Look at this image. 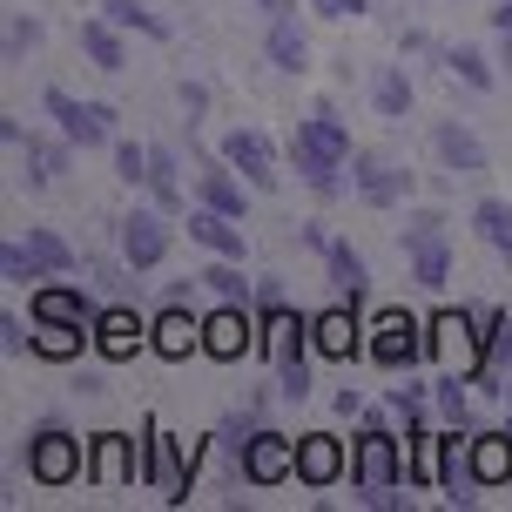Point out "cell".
Returning a JSON list of instances; mask_svg holds the SVG:
<instances>
[{
    "mask_svg": "<svg viewBox=\"0 0 512 512\" xmlns=\"http://www.w3.org/2000/svg\"><path fill=\"white\" fill-rule=\"evenodd\" d=\"M405 445L411 438H391L378 411L358 425V438H351V479H358L364 506H384V512L398 506L405 512V479H411L405 472Z\"/></svg>",
    "mask_w": 512,
    "mask_h": 512,
    "instance_id": "obj_1",
    "label": "cell"
},
{
    "mask_svg": "<svg viewBox=\"0 0 512 512\" xmlns=\"http://www.w3.org/2000/svg\"><path fill=\"white\" fill-rule=\"evenodd\" d=\"M351 135H344V122H337L331 108H310V122L290 128V162H297V176L317 189V196H344V182H351Z\"/></svg>",
    "mask_w": 512,
    "mask_h": 512,
    "instance_id": "obj_2",
    "label": "cell"
},
{
    "mask_svg": "<svg viewBox=\"0 0 512 512\" xmlns=\"http://www.w3.org/2000/svg\"><path fill=\"white\" fill-rule=\"evenodd\" d=\"M41 108L54 115V128H61L75 149H102L108 135H115V108H108V102H75L68 88H48Z\"/></svg>",
    "mask_w": 512,
    "mask_h": 512,
    "instance_id": "obj_3",
    "label": "cell"
},
{
    "mask_svg": "<svg viewBox=\"0 0 512 512\" xmlns=\"http://www.w3.org/2000/svg\"><path fill=\"white\" fill-rule=\"evenodd\" d=\"M27 472H34L41 486H75L81 472H88V452L75 445V432H61V425H41V432L27 438Z\"/></svg>",
    "mask_w": 512,
    "mask_h": 512,
    "instance_id": "obj_4",
    "label": "cell"
},
{
    "mask_svg": "<svg viewBox=\"0 0 512 512\" xmlns=\"http://www.w3.org/2000/svg\"><path fill=\"white\" fill-rule=\"evenodd\" d=\"M432 351V337H425V324H411L405 310H378L371 317V358L384 364V371H405V364H418Z\"/></svg>",
    "mask_w": 512,
    "mask_h": 512,
    "instance_id": "obj_5",
    "label": "cell"
},
{
    "mask_svg": "<svg viewBox=\"0 0 512 512\" xmlns=\"http://www.w3.org/2000/svg\"><path fill=\"white\" fill-rule=\"evenodd\" d=\"M445 216H411V230H405V256H411V277L425 283V290H438V283L452 277V243H445V230H438Z\"/></svg>",
    "mask_w": 512,
    "mask_h": 512,
    "instance_id": "obj_6",
    "label": "cell"
},
{
    "mask_svg": "<svg viewBox=\"0 0 512 512\" xmlns=\"http://www.w3.org/2000/svg\"><path fill=\"white\" fill-rule=\"evenodd\" d=\"M351 189H358L371 209H398L411 196V169L405 162H391V155H351Z\"/></svg>",
    "mask_w": 512,
    "mask_h": 512,
    "instance_id": "obj_7",
    "label": "cell"
},
{
    "mask_svg": "<svg viewBox=\"0 0 512 512\" xmlns=\"http://www.w3.org/2000/svg\"><path fill=\"white\" fill-rule=\"evenodd\" d=\"M297 472V438L283 432H250L243 438V479L250 486H283Z\"/></svg>",
    "mask_w": 512,
    "mask_h": 512,
    "instance_id": "obj_8",
    "label": "cell"
},
{
    "mask_svg": "<svg viewBox=\"0 0 512 512\" xmlns=\"http://www.w3.org/2000/svg\"><path fill=\"white\" fill-rule=\"evenodd\" d=\"M115 236H122V263L128 270H155V263L169 256V223H162V209H128Z\"/></svg>",
    "mask_w": 512,
    "mask_h": 512,
    "instance_id": "obj_9",
    "label": "cell"
},
{
    "mask_svg": "<svg viewBox=\"0 0 512 512\" xmlns=\"http://www.w3.org/2000/svg\"><path fill=\"white\" fill-rule=\"evenodd\" d=\"M223 162H230L250 189H277V149H270V135H256V128H230V135H223Z\"/></svg>",
    "mask_w": 512,
    "mask_h": 512,
    "instance_id": "obj_10",
    "label": "cell"
},
{
    "mask_svg": "<svg viewBox=\"0 0 512 512\" xmlns=\"http://www.w3.org/2000/svg\"><path fill=\"white\" fill-rule=\"evenodd\" d=\"M256 324H250V304H223V310H209L203 317V358H216V364H230V358H243L256 344Z\"/></svg>",
    "mask_w": 512,
    "mask_h": 512,
    "instance_id": "obj_11",
    "label": "cell"
},
{
    "mask_svg": "<svg viewBox=\"0 0 512 512\" xmlns=\"http://www.w3.org/2000/svg\"><path fill=\"white\" fill-rule=\"evenodd\" d=\"M149 351L155 358H189V351H203V317H189V304H162V317L149 324Z\"/></svg>",
    "mask_w": 512,
    "mask_h": 512,
    "instance_id": "obj_12",
    "label": "cell"
},
{
    "mask_svg": "<svg viewBox=\"0 0 512 512\" xmlns=\"http://www.w3.org/2000/svg\"><path fill=\"white\" fill-rule=\"evenodd\" d=\"M364 324H358V304H344V310H317V317H310V344H317V351H324V358H358V351H371V344H364Z\"/></svg>",
    "mask_w": 512,
    "mask_h": 512,
    "instance_id": "obj_13",
    "label": "cell"
},
{
    "mask_svg": "<svg viewBox=\"0 0 512 512\" xmlns=\"http://www.w3.org/2000/svg\"><path fill=\"white\" fill-rule=\"evenodd\" d=\"M236 223H243V216H223V209H209V203H196L189 216H182V230L196 236L209 256H236V263H243V256H250V243H243V230H236Z\"/></svg>",
    "mask_w": 512,
    "mask_h": 512,
    "instance_id": "obj_14",
    "label": "cell"
},
{
    "mask_svg": "<svg viewBox=\"0 0 512 512\" xmlns=\"http://www.w3.org/2000/svg\"><path fill=\"white\" fill-rule=\"evenodd\" d=\"M297 479L304 486H337L344 479V438H331V432L297 438Z\"/></svg>",
    "mask_w": 512,
    "mask_h": 512,
    "instance_id": "obj_15",
    "label": "cell"
},
{
    "mask_svg": "<svg viewBox=\"0 0 512 512\" xmlns=\"http://www.w3.org/2000/svg\"><path fill=\"white\" fill-rule=\"evenodd\" d=\"M432 149H438V162H445L452 176H486V142H479L465 122H438Z\"/></svg>",
    "mask_w": 512,
    "mask_h": 512,
    "instance_id": "obj_16",
    "label": "cell"
},
{
    "mask_svg": "<svg viewBox=\"0 0 512 512\" xmlns=\"http://www.w3.org/2000/svg\"><path fill=\"white\" fill-rule=\"evenodd\" d=\"M142 344H149V324H142L135 310H95V351H102V358L122 364V358H135Z\"/></svg>",
    "mask_w": 512,
    "mask_h": 512,
    "instance_id": "obj_17",
    "label": "cell"
},
{
    "mask_svg": "<svg viewBox=\"0 0 512 512\" xmlns=\"http://www.w3.org/2000/svg\"><path fill=\"white\" fill-rule=\"evenodd\" d=\"M81 54L102 68V75H122L128 68V41H122V27L108 21V14H95V21H81Z\"/></svg>",
    "mask_w": 512,
    "mask_h": 512,
    "instance_id": "obj_18",
    "label": "cell"
},
{
    "mask_svg": "<svg viewBox=\"0 0 512 512\" xmlns=\"http://www.w3.org/2000/svg\"><path fill=\"white\" fill-rule=\"evenodd\" d=\"M34 324H95V304L68 283H41L34 290Z\"/></svg>",
    "mask_w": 512,
    "mask_h": 512,
    "instance_id": "obj_19",
    "label": "cell"
},
{
    "mask_svg": "<svg viewBox=\"0 0 512 512\" xmlns=\"http://www.w3.org/2000/svg\"><path fill=\"white\" fill-rule=\"evenodd\" d=\"M263 48H270V68H277V75H304L310 68V41H304V27H297V14H277Z\"/></svg>",
    "mask_w": 512,
    "mask_h": 512,
    "instance_id": "obj_20",
    "label": "cell"
},
{
    "mask_svg": "<svg viewBox=\"0 0 512 512\" xmlns=\"http://www.w3.org/2000/svg\"><path fill=\"white\" fill-rule=\"evenodd\" d=\"M472 472H479V486L512 479V425L506 432H472Z\"/></svg>",
    "mask_w": 512,
    "mask_h": 512,
    "instance_id": "obj_21",
    "label": "cell"
},
{
    "mask_svg": "<svg viewBox=\"0 0 512 512\" xmlns=\"http://www.w3.org/2000/svg\"><path fill=\"white\" fill-rule=\"evenodd\" d=\"M81 344H95V324H34V358H48V364H68L81 351Z\"/></svg>",
    "mask_w": 512,
    "mask_h": 512,
    "instance_id": "obj_22",
    "label": "cell"
},
{
    "mask_svg": "<svg viewBox=\"0 0 512 512\" xmlns=\"http://www.w3.org/2000/svg\"><path fill=\"white\" fill-rule=\"evenodd\" d=\"M196 189H203V203L223 209V216H243V209H250V182L230 176L223 162H203V182H196Z\"/></svg>",
    "mask_w": 512,
    "mask_h": 512,
    "instance_id": "obj_23",
    "label": "cell"
},
{
    "mask_svg": "<svg viewBox=\"0 0 512 512\" xmlns=\"http://www.w3.org/2000/svg\"><path fill=\"white\" fill-rule=\"evenodd\" d=\"M88 479H102V486L135 479V445H128L122 432H102V438H95V459H88Z\"/></svg>",
    "mask_w": 512,
    "mask_h": 512,
    "instance_id": "obj_24",
    "label": "cell"
},
{
    "mask_svg": "<svg viewBox=\"0 0 512 512\" xmlns=\"http://www.w3.org/2000/svg\"><path fill=\"white\" fill-rule=\"evenodd\" d=\"M324 263H331V283L344 290V304H364V283H371V270H364V256L344 243V236H331L324 243Z\"/></svg>",
    "mask_w": 512,
    "mask_h": 512,
    "instance_id": "obj_25",
    "label": "cell"
},
{
    "mask_svg": "<svg viewBox=\"0 0 512 512\" xmlns=\"http://www.w3.org/2000/svg\"><path fill=\"white\" fill-rule=\"evenodd\" d=\"M472 230H479V243L499 256H512V203H499V196H486V203L472 209Z\"/></svg>",
    "mask_w": 512,
    "mask_h": 512,
    "instance_id": "obj_26",
    "label": "cell"
},
{
    "mask_svg": "<svg viewBox=\"0 0 512 512\" xmlns=\"http://www.w3.org/2000/svg\"><path fill=\"white\" fill-rule=\"evenodd\" d=\"M102 14L122 27V34H149V41H169V21H162V14H149L142 0H102Z\"/></svg>",
    "mask_w": 512,
    "mask_h": 512,
    "instance_id": "obj_27",
    "label": "cell"
},
{
    "mask_svg": "<svg viewBox=\"0 0 512 512\" xmlns=\"http://www.w3.org/2000/svg\"><path fill=\"white\" fill-rule=\"evenodd\" d=\"M149 189H155V209H182V176L169 149H149Z\"/></svg>",
    "mask_w": 512,
    "mask_h": 512,
    "instance_id": "obj_28",
    "label": "cell"
},
{
    "mask_svg": "<svg viewBox=\"0 0 512 512\" xmlns=\"http://www.w3.org/2000/svg\"><path fill=\"white\" fill-rule=\"evenodd\" d=\"M203 283L223 297V304H250V277H243V263H236V256H216V263L203 270Z\"/></svg>",
    "mask_w": 512,
    "mask_h": 512,
    "instance_id": "obj_29",
    "label": "cell"
},
{
    "mask_svg": "<svg viewBox=\"0 0 512 512\" xmlns=\"http://www.w3.org/2000/svg\"><path fill=\"white\" fill-rule=\"evenodd\" d=\"M438 61H445V68H452L465 88H479V95L492 88V68H486V54H479V48H465V41H459V48H445Z\"/></svg>",
    "mask_w": 512,
    "mask_h": 512,
    "instance_id": "obj_30",
    "label": "cell"
},
{
    "mask_svg": "<svg viewBox=\"0 0 512 512\" xmlns=\"http://www.w3.org/2000/svg\"><path fill=\"white\" fill-rule=\"evenodd\" d=\"M371 102H378V115H384V122H398V115H411V81L398 75V68H384V75H378V88H371Z\"/></svg>",
    "mask_w": 512,
    "mask_h": 512,
    "instance_id": "obj_31",
    "label": "cell"
},
{
    "mask_svg": "<svg viewBox=\"0 0 512 512\" xmlns=\"http://www.w3.org/2000/svg\"><path fill=\"white\" fill-rule=\"evenodd\" d=\"M0 277H7V283H41V277H48V263L27 250V243H7V250H0Z\"/></svg>",
    "mask_w": 512,
    "mask_h": 512,
    "instance_id": "obj_32",
    "label": "cell"
},
{
    "mask_svg": "<svg viewBox=\"0 0 512 512\" xmlns=\"http://www.w3.org/2000/svg\"><path fill=\"white\" fill-rule=\"evenodd\" d=\"M432 398H438V418H445V425H465V378L459 371H445V378L432 384Z\"/></svg>",
    "mask_w": 512,
    "mask_h": 512,
    "instance_id": "obj_33",
    "label": "cell"
},
{
    "mask_svg": "<svg viewBox=\"0 0 512 512\" xmlns=\"http://www.w3.org/2000/svg\"><path fill=\"white\" fill-rule=\"evenodd\" d=\"M27 250L41 256V263H48V270H75V250H68V243H61V236H48V230H27Z\"/></svg>",
    "mask_w": 512,
    "mask_h": 512,
    "instance_id": "obj_34",
    "label": "cell"
},
{
    "mask_svg": "<svg viewBox=\"0 0 512 512\" xmlns=\"http://www.w3.org/2000/svg\"><path fill=\"white\" fill-rule=\"evenodd\" d=\"M115 176H122V182H149V149L122 142V149H115Z\"/></svg>",
    "mask_w": 512,
    "mask_h": 512,
    "instance_id": "obj_35",
    "label": "cell"
},
{
    "mask_svg": "<svg viewBox=\"0 0 512 512\" xmlns=\"http://www.w3.org/2000/svg\"><path fill=\"white\" fill-rule=\"evenodd\" d=\"M34 344V331H21V317H0V351L14 358V351H27Z\"/></svg>",
    "mask_w": 512,
    "mask_h": 512,
    "instance_id": "obj_36",
    "label": "cell"
},
{
    "mask_svg": "<svg viewBox=\"0 0 512 512\" xmlns=\"http://www.w3.org/2000/svg\"><path fill=\"white\" fill-rule=\"evenodd\" d=\"M34 41H41V27H34V21H14V27H7V54L34 48Z\"/></svg>",
    "mask_w": 512,
    "mask_h": 512,
    "instance_id": "obj_37",
    "label": "cell"
},
{
    "mask_svg": "<svg viewBox=\"0 0 512 512\" xmlns=\"http://www.w3.org/2000/svg\"><path fill=\"white\" fill-rule=\"evenodd\" d=\"M324 14H331V21H358V14H371V0H331Z\"/></svg>",
    "mask_w": 512,
    "mask_h": 512,
    "instance_id": "obj_38",
    "label": "cell"
},
{
    "mask_svg": "<svg viewBox=\"0 0 512 512\" xmlns=\"http://www.w3.org/2000/svg\"><path fill=\"white\" fill-rule=\"evenodd\" d=\"M182 108H189L182 122H196V115H203V88H196V81H182Z\"/></svg>",
    "mask_w": 512,
    "mask_h": 512,
    "instance_id": "obj_39",
    "label": "cell"
},
{
    "mask_svg": "<svg viewBox=\"0 0 512 512\" xmlns=\"http://www.w3.org/2000/svg\"><path fill=\"white\" fill-rule=\"evenodd\" d=\"M492 27H499V34H512V0H499V7H492Z\"/></svg>",
    "mask_w": 512,
    "mask_h": 512,
    "instance_id": "obj_40",
    "label": "cell"
},
{
    "mask_svg": "<svg viewBox=\"0 0 512 512\" xmlns=\"http://www.w3.org/2000/svg\"><path fill=\"white\" fill-rule=\"evenodd\" d=\"M256 7H263L270 21H277V14H297V0H256Z\"/></svg>",
    "mask_w": 512,
    "mask_h": 512,
    "instance_id": "obj_41",
    "label": "cell"
},
{
    "mask_svg": "<svg viewBox=\"0 0 512 512\" xmlns=\"http://www.w3.org/2000/svg\"><path fill=\"white\" fill-rule=\"evenodd\" d=\"M324 7H331V0H317V14H324Z\"/></svg>",
    "mask_w": 512,
    "mask_h": 512,
    "instance_id": "obj_42",
    "label": "cell"
}]
</instances>
